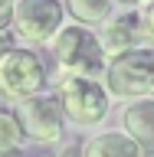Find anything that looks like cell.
<instances>
[{"mask_svg": "<svg viewBox=\"0 0 154 157\" xmlns=\"http://www.w3.org/2000/svg\"><path fill=\"white\" fill-rule=\"evenodd\" d=\"M56 98L62 105V115L76 124L92 128L108 115V88L98 78H62L56 82Z\"/></svg>", "mask_w": 154, "mask_h": 157, "instance_id": "3957f363", "label": "cell"}, {"mask_svg": "<svg viewBox=\"0 0 154 157\" xmlns=\"http://www.w3.org/2000/svg\"><path fill=\"white\" fill-rule=\"evenodd\" d=\"M23 128H20L17 115L13 111H0V157L3 154H17L20 144H23Z\"/></svg>", "mask_w": 154, "mask_h": 157, "instance_id": "8fae6325", "label": "cell"}, {"mask_svg": "<svg viewBox=\"0 0 154 157\" xmlns=\"http://www.w3.org/2000/svg\"><path fill=\"white\" fill-rule=\"evenodd\" d=\"M82 157H144L125 131H105L82 147Z\"/></svg>", "mask_w": 154, "mask_h": 157, "instance_id": "9c48e42d", "label": "cell"}, {"mask_svg": "<svg viewBox=\"0 0 154 157\" xmlns=\"http://www.w3.org/2000/svg\"><path fill=\"white\" fill-rule=\"evenodd\" d=\"M125 134L141 147L144 157H154V98H135L121 115Z\"/></svg>", "mask_w": 154, "mask_h": 157, "instance_id": "ba28073f", "label": "cell"}, {"mask_svg": "<svg viewBox=\"0 0 154 157\" xmlns=\"http://www.w3.org/2000/svg\"><path fill=\"white\" fill-rule=\"evenodd\" d=\"M43 85H46V69H43L36 52L13 46L0 59V92L3 95L23 101L30 95H39Z\"/></svg>", "mask_w": 154, "mask_h": 157, "instance_id": "5b68a950", "label": "cell"}, {"mask_svg": "<svg viewBox=\"0 0 154 157\" xmlns=\"http://www.w3.org/2000/svg\"><path fill=\"white\" fill-rule=\"evenodd\" d=\"M98 43H102V52L105 59H115L121 52H131V49L144 46V29H141V20H138L135 10H125V13H115L108 17L98 29Z\"/></svg>", "mask_w": 154, "mask_h": 157, "instance_id": "52a82bcc", "label": "cell"}, {"mask_svg": "<svg viewBox=\"0 0 154 157\" xmlns=\"http://www.w3.org/2000/svg\"><path fill=\"white\" fill-rule=\"evenodd\" d=\"M53 59H56V82L62 78H105L108 59L102 52V43L92 29H85L82 23H72L59 29L53 36Z\"/></svg>", "mask_w": 154, "mask_h": 157, "instance_id": "6da1fadb", "label": "cell"}, {"mask_svg": "<svg viewBox=\"0 0 154 157\" xmlns=\"http://www.w3.org/2000/svg\"><path fill=\"white\" fill-rule=\"evenodd\" d=\"M17 121L23 128V134L33 137V141H59L62 134V105H59L56 95H30L23 101H17Z\"/></svg>", "mask_w": 154, "mask_h": 157, "instance_id": "8992f818", "label": "cell"}, {"mask_svg": "<svg viewBox=\"0 0 154 157\" xmlns=\"http://www.w3.org/2000/svg\"><path fill=\"white\" fill-rule=\"evenodd\" d=\"M138 20H141V29H144V39L154 43V0L138 7Z\"/></svg>", "mask_w": 154, "mask_h": 157, "instance_id": "7c38bea8", "label": "cell"}, {"mask_svg": "<svg viewBox=\"0 0 154 157\" xmlns=\"http://www.w3.org/2000/svg\"><path fill=\"white\" fill-rule=\"evenodd\" d=\"M151 98H154V92H151Z\"/></svg>", "mask_w": 154, "mask_h": 157, "instance_id": "2e32d148", "label": "cell"}, {"mask_svg": "<svg viewBox=\"0 0 154 157\" xmlns=\"http://www.w3.org/2000/svg\"><path fill=\"white\" fill-rule=\"evenodd\" d=\"M13 10H17V0H0V33H10V23H13Z\"/></svg>", "mask_w": 154, "mask_h": 157, "instance_id": "4fadbf2b", "label": "cell"}, {"mask_svg": "<svg viewBox=\"0 0 154 157\" xmlns=\"http://www.w3.org/2000/svg\"><path fill=\"white\" fill-rule=\"evenodd\" d=\"M112 3L115 0H66V10L72 13L76 23L92 26V23H105L112 17Z\"/></svg>", "mask_w": 154, "mask_h": 157, "instance_id": "30bf717a", "label": "cell"}, {"mask_svg": "<svg viewBox=\"0 0 154 157\" xmlns=\"http://www.w3.org/2000/svg\"><path fill=\"white\" fill-rule=\"evenodd\" d=\"M62 17H66V7L59 0H17L10 33L26 46L53 43V36L62 29Z\"/></svg>", "mask_w": 154, "mask_h": 157, "instance_id": "277c9868", "label": "cell"}, {"mask_svg": "<svg viewBox=\"0 0 154 157\" xmlns=\"http://www.w3.org/2000/svg\"><path fill=\"white\" fill-rule=\"evenodd\" d=\"M105 88L112 98H148L154 92V46H138L108 59Z\"/></svg>", "mask_w": 154, "mask_h": 157, "instance_id": "7a4b0ae2", "label": "cell"}, {"mask_svg": "<svg viewBox=\"0 0 154 157\" xmlns=\"http://www.w3.org/2000/svg\"><path fill=\"white\" fill-rule=\"evenodd\" d=\"M13 49V33H0V59Z\"/></svg>", "mask_w": 154, "mask_h": 157, "instance_id": "5bb4252c", "label": "cell"}, {"mask_svg": "<svg viewBox=\"0 0 154 157\" xmlns=\"http://www.w3.org/2000/svg\"><path fill=\"white\" fill-rule=\"evenodd\" d=\"M115 3H121V7H131V10H135V7H141V3H148V0H115Z\"/></svg>", "mask_w": 154, "mask_h": 157, "instance_id": "9a60e30c", "label": "cell"}]
</instances>
